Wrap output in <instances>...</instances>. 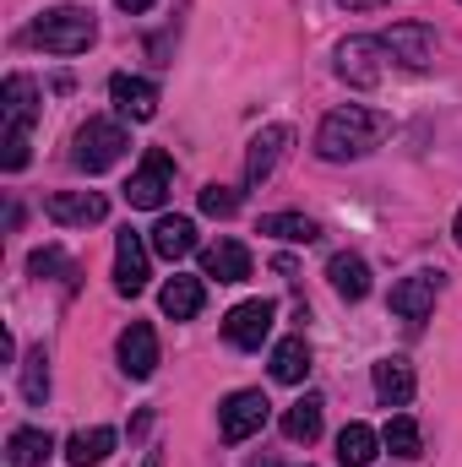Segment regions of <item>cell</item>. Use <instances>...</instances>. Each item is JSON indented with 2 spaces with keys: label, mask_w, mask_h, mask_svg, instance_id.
<instances>
[{
  "label": "cell",
  "mask_w": 462,
  "mask_h": 467,
  "mask_svg": "<svg viewBox=\"0 0 462 467\" xmlns=\"http://www.w3.org/2000/svg\"><path fill=\"white\" fill-rule=\"evenodd\" d=\"M294 141V130L289 125H261L256 136H250V152H245V185H261V180H272V169H278V158H283V147Z\"/></svg>",
  "instance_id": "11"
},
{
  "label": "cell",
  "mask_w": 462,
  "mask_h": 467,
  "mask_svg": "<svg viewBox=\"0 0 462 467\" xmlns=\"http://www.w3.org/2000/svg\"><path fill=\"white\" fill-rule=\"evenodd\" d=\"M120 11H131V16H136V11H152V5H158V0H115Z\"/></svg>",
  "instance_id": "32"
},
{
  "label": "cell",
  "mask_w": 462,
  "mask_h": 467,
  "mask_svg": "<svg viewBox=\"0 0 462 467\" xmlns=\"http://www.w3.org/2000/svg\"><path fill=\"white\" fill-rule=\"evenodd\" d=\"M441 272H414V277H403L397 288H392V310L403 316V321H425L430 310H436V294H441Z\"/></svg>",
  "instance_id": "13"
},
{
  "label": "cell",
  "mask_w": 462,
  "mask_h": 467,
  "mask_svg": "<svg viewBox=\"0 0 462 467\" xmlns=\"http://www.w3.org/2000/svg\"><path fill=\"white\" fill-rule=\"evenodd\" d=\"M381 446L392 451V457H403V462H414V457H425V435H419V424L408 419V413H397L386 430H381Z\"/></svg>",
  "instance_id": "27"
},
{
  "label": "cell",
  "mask_w": 462,
  "mask_h": 467,
  "mask_svg": "<svg viewBox=\"0 0 462 467\" xmlns=\"http://www.w3.org/2000/svg\"><path fill=\"white\" fill-rule=\"evenodd\" d=\"M202 299H207V294H202V277H180V272H174V277L163 283V294H158V305H163L169 321H191V316H202Z\"/></svg>",
  "instance_id": "18"
},
{
  "label": "cell",
  "mask_w": 462,
  "mask_h": 467,
  "mask_svg": "<svg viewBox=\"0 0 462 467\" xmlns=\"http://www.w3.org/2000/svg\"><path fill=\"white\" fill-rule=\"evenodd\" d=\"M375 397L386 408H408L414 402V364L408 358H381L375 364Z\"/></svg>",
  "instance_id": "17"
},
{
  "label": "cell",
  "mask_w": 462,
  "mask_h": 467,
  "mask_svg": "<svg viewBox=\"0 0 462 467\" xmlns=\"http://www.w3.org/2000/svg\"><path fill=\"white\" fill-rule=\"evenodd\" d=\"M110 451H115V430H110V424H99V430H77V435L66 441V462L71 467H99Z\"/></svg>",
  "instance_id": "20"
},
{
  "label": "cell",
  "mask_w": 462,
  "mask_h": 467,
  "mask_svg": "<svg viewBox=\"0 0 462 467\" xmlns=\"http://www.w3.org/2000/svg\"><path fill=\"white\" fill-rule=\"evenodd\" d=\"M169 191H174V163H169L163 147H147L142 163H136V174L125 180V202L142 207V213H158L169 202Z\"/></svg>",
  "instance_id": "5"
},
{
  "label": "cell",
  "mask_w": 462,
  "mask_h": 467,
  "mask_svg": "<svg viewBox=\"0 0 462 467\" xmlns=\"http://www.w3.org/2000/svg\"><path fill=\"white\" fill-rule=\"evenodd\" d=\"M49 451H55V441H49L44 430H11V441H5V467H44Z\"/></svg>",
  "instance_id": "23"
},
{
  "label": "cell",
  "mask_w": 462,
  "mask_h": 467,
  "mask_svg": "<svg viewBox=\"0 0 462 467\" xmlns=\"http://www.w3.org/2000/svg\"><path fill=\"white\" fill-rule=\"evenodd\" d=\"M147 250H152V244H142L136 229L115 234V294L136 299V294L147 288Z\"/></svg>",
  "instance_id": "10"
},
{
  "label": "cell",
  "mask_w": 462,
  "mask_h": 467,
  "mask_svg": "<svg viewBox=\"0 0 462 467\" xmlns=\"http://www.w3.org/2000/svg\"><path fill=\"white\" fill-rule=\"evenodd\" d=\"M375 457H381V435L370 424H348L338 435V462L343 467H370Z\"/></svg>",
  "instance_id": "24"
},
{
  "label": "cell",
  "mask_w": 462,
  "mask_h": 467,
  "mask_svg": "<svg viewBox=\"0 0 462 467\" xmlns=\"http://www.w3.org/2000/svg\"><path fill=\"white\" fill-rule=\"evenodd\" d=\"M267 419H272V402L261 397V391H234L229 402L218 408V435L239 446V441H250V435H261L267 430Z\"/></svg>",
  "instance_id": "6"
},
{
  "label": "cell",
  "mask_w": 462,
  "mask_h": 467,
  "mask_svg": "<svg viewBox=\"0 0 462 467\" xmlns=\"http://www.w3.org/2000/svg\"><path fill=\"white\" fill-rule=\"evenodd\" d=\"M125 147H131V136H125L120 119H88V125L77 130L71 163H77L82 174H104V169H115L120 158H125Z\"/></svg>",
  "instance_id": "4"
},
{
  "label": "cell",
  "mask_w": 462,
  "mask_h": 467,
  "mask_svg": "<svg viewBox=\"0 0 462 467\" xmlns=\"http://www.w3.org/2000/svg\"><path fill=\"white\" fill-rule=\"evenodd\" d=\"M261 234H272V239H283V244H310V239H321L316 218H305V213H267V218H261Z\"/></svg>",
  "instance_id": "26"
},
{
  "label": "cell",
  "mask_w": 462,
  "mask_h": 467,
  "mask_svg": "<svg viewBox=\"0 0 462 467\" xmlns=\"http://www.w3.org/2000/svg\"><path fill=\"white\" fill-rule=\"evenodd\" d=\"M152 255H163V261H185L191 250H196V223L191 218H158V229H152Z\"/></svg>",
  "instance_id": "19"
},
{
  "label": "cell",
  "mask_w": 462,
  "mask_h": 467,
  "mask_svg": "<svg viewBox=\"0 0 462 467\" xmlns=\"http://www.w3.org/2000/svg\"><path fill=\"white\" fill-rule=\"evenodd\" d=\"M305 375H310V343H305V337H283V343L272 348V380L299 386Z\"/></svg>",
  "instance_id": "22"
},
{
  "label": "cell",
  "mask_w": 462,
  "mask_h": 467,
  "mask_svg": "<svg viewBox=\"0 0 462 467\" xmlns=\"http://www.w3.org/2000/svg\"><path fill=\"white\" fill-rule=\"evenodd\" d=\"M110 99L120 104V115H131V119H152L158 115V88H152L147 77H131V71L110 77Z\"/></svg>",
  "instance_id": "15"
},
{
  "label": "cell",
  "mask_w": 462,
  "mask_h": 467,
  "mask_svg": "<svg viewBox=\"0 0 462 467\" xmlns=\"http://www.w3.org/2000/svg\"><path fill=\"white\" fill-rule=\"evenodd\" d=\"M27 272H33V277H49V272H60V277H66V288H77V266H71V261L55 250V244L33 250V255H27Z\"/></svg>",
  "instance_id": "29"
},
{
  "label": "cell",
  "mask_w": 462,
  "mask_h": 467,
  "mask_svg": "<svg viewBox=\"0 0 462 467\" xmlns=\"http://www.w3.org/2000/svg\"><path fill=\"white\" fill-rule=\"evenodd\" d=\"M386 44L381 38H343L338 44V77L353 82V88H375L381 77H386Z\"/></svg>",
  "instance_id": "8"
},
{
  "label": "cell",
  "mask_w": 462,
  "mask_h": 467,
  "mask_svg": "<svg viewBox=\"0 0 462 467\" xmlns=\"http://www.w3.org/2000/svg\"><path fill=\"white\" fill-rule=\"evenodd\" d=\"M202 272L218 277V283H245L250 277V250L239 239H218V244L202 250Z\"/></svg>",
  "instance_id": "16"
},
{
  "label": "cell",
  "mask_w": 462,
  "mask_h": 467,
  "mask_svg": "<svg viewBox=\"0 0 462 467\" xmlns=\"http://www.w3.org/2000/svg\"><path fill=\"white\" fill-rule=\"evenodd\" d=\"M272 321H278V305L272 299H245V305H234L229 316H224V337H229L234 348L250 353L272 337Z\"/></svg>",
  "instance_id": "7"
},
{
  "label": "cell",
  "mask_w": 462,
  "mask_h": 467,
  "mask_svg": "<svg viewBox=\"0 0 462 467\" xmlns=\"http://www.w3.org/2000/svg\"><path fill=\"white\" fill-rule=\"evenodd\" d=\"M381 44H386L392 60H403V66L419 71V66H430V55H436V27H430V22H397Z\"/></svg>",
  "instance_id": "12"
},
{
  "label": "cell",
  "mask_w": 462,
  "mask_h": 467,
  "mask_svg": "<svg viewBox=\"0 0 462 467\" xmlns=\"http://www.w3.org/2000/svg\"><path fill=\"white\" fill-rule=\"evenodd\" d=\"M343 11H375V5H392V0H338Z\"/></svg>",
  "instance_id": "31"
},
{
  "label": "cell",
  "mask_w": 462,
  "mask_h": 467,
  "mask_svg": "<svg viewBox=\"0 0 462 467\" xmlns=\"http://www.w3.org/2000/svg\"><path fill=\"white\" fill-rule=\"evenodd\" d=\"M142 467H163V457H158V451H147V462Z\"/></svg>",
  "instance_id": "34"
},
{
  "label": "cell",
  "mask_w": 462,
  "mask_h": 467,
  "mask_svg": "<svg viewBox=\"0 0 462 467\" xmlns=\"http://www.w3.org/2000/svg\"><path fill=\"white\" fill-rule=\"evenodd\" d=\"M44 213L60 223V229H88V223H104L110 218V202L99 191H55L44 202Z\"/></svg>",
  "instance_id": "9"
},
{
  "label": "cell",
  "mask_w": 462,
  "mask_h": 467,
  "mask_svg": "<svg viewBox=\"0 0 462 467\" xmlns=\"http://www.w3.org/2000/svg\"><path fill=\"white\" fill-rule=\"evenodd\" d=\"M202 213H207V218H234V213H239V191L207 185V191H202Z\"/></svg>",
  "instance_id": "30"
},
{
  "label": "cell",
  "mask_w": 462,
  "mask_h": 467,
  "mask_svg": "<svg viewBox=\"0 0 462 467\" xmlns=\"http://www.w3.org/2000/svg\"><path fill=\"white\" fill-rule=\"evenodd\" d=\"M327 277H332L338 299H348V305H359V299L370 294V266H364L359 255H332V261H327Z\"/></svg>",
  "instance_id": "21"
},
{
  "label": "cell",
  "mask_w": 462,
  "mask_h": 467,
  "mask_svg": "<svg viewBox=\"0 0 462 467\" xmlns=\"http://www.w3.org/2000/svg\"><path fill=\"white\" fill-rule=\"evenodd\" d=\"M386 130H392V119H386V115L348 104V109H332V115L321 119V130H316V152H321L327 163H348V158L375 152Z\"/></svg>",
  "instance_id": "1"
},
{
  "label": "cell",
  "mask_w": 462,
  "mask_h": 467,
  "mask_svg": "<svg viewBox=\"0 0 462 467\" xmlns=\"http://www.w3.org/2000/svg\"><path fill=\"white\" fill-rule=\"evenodd\" d=\"M120 369H125L131 380H147V375L158 369V332H152L147 321H131V327L120 332Z\"/></svg>",
  "instance_id": "14"
},
{
  "label": "cell",
  "mask_w": 462,
  "mask_h": 467,
  "mask_svg": "<svg viewBox=\"0 0 462 467\" xmlns=\"http://www.w3.org/2000/svg\"><path fill=\"white\" fill-rule=\"evenodd\" d=\"M0 104H5V152H0V163L16 174L22 163H27V130H33V119H38V88L27 82V77H5V88H0Z\"/></svg>",
  "instance_id": "2"
},
{
  "label": "cell",
  "mask_w": 462,
  "mask_h": 467,
  "mask_svg": "<svg viewBox=\"0 0 462 467\" xmlns=\"http://www.w3.org/2000/svg\"><path fill=\"white\" fill-rule=\"evenodd\" d=\"M22 397L33 408H44V397H49V358H44V348H33L22 358Z\"/></svg>",
  "instance_id": "28"
},
{
  "label": "cell",
  "mask_w": 462,
  "mask_h": 467,
  "mask_svg": "<svg viewBox=\"0 0 462 467\" xmlns=\"http://www.w3.org/2000/svg\"><path fill=\"white\" fill-rule=\"evenodd\" d=\"M250 467H278V457H256Z\"/></svg>",
  "instance_id": "35"
},
{
  "label": "cell",
  "mask_w": 462,
  "mask_h": 467,
  "mask_svg": "<svg viewBox=\"0 0 462 467\" xmlns=\"http://www.w3.org/2000/svg\"><path fill=\"white\" fill-rule=\"evenodd\" d=\"M283 435H289L294 446H310V441L321 435V397H299V402L283 413Z\"/></svg>",
  "instance_id": "25"
},
{
  "label": "cell",
  "mask_w": 462,
  "mask_h": 467,
  "mask_svg": "<svg viewBox=\"0 0 462 467\" xmlns=\"http://www.w3.org/2000/svg\"><path fill=\"white\" fill-rule=\"evenodd\" d=\"M452 239H457V244H462V213H457V218H452Z\"/></svg>",
  "instance_id": "33"
},
{
  "label": "cell",
  "mask_w": 462,
  "mask_h": 467,
  "mask_svg": "<svg viewBox=\"0 0 462 467\" xmlns=\"http://www.w3.org/2000/svg\"><path fill=\"white\" fill-rule=\"evenodd\" d=\"M93 38H99V22L82 5H60V11H44L33 22V44L49 49V55H82Z\"/></svg>",
  "instance_id": "3"
}]
</instances>
